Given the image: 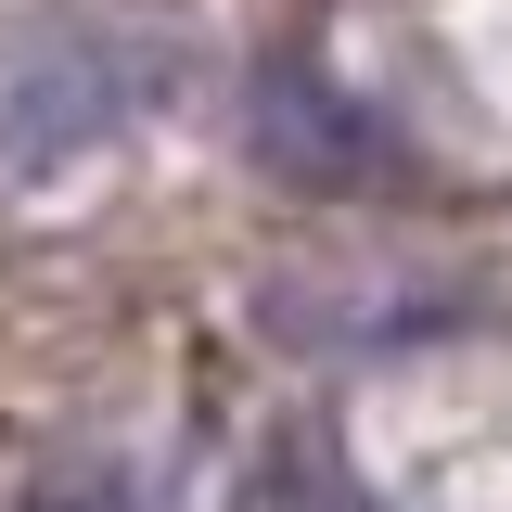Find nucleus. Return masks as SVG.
Masks as SVG:
<instances>
[{
	"instance_id": "7ed1b4c3",
	"label": "nucleus",
	"mask_w": 512,
	"mask_h": 512,
	"mask_svg": "<svg viewBox=\"0 0 512 512\" xmlns=\"http://www.w3.org/2000/svg\"><path fill=\"white\" fill-rule=\"evenodd\" d=\"M39 512H128L116 487H64V500H39Z\"/></svg>"
},
{
	"instance_id": "f03ea898",
	"label": "nucleus",
	"mask_w": 512,
	"mask_h": 512,
	"mask_svg": "<svg viewBox=\"0 0 512 512\" xmlns=\"http://www.w3.org/2000/svg\"><path fill=\"white\" fill-rule=\"evenodd\" d=\"M128 116V90L103 77V52H39V64H13V90H0V167H26V180H52L77 141H103V128Z\"/></svg>"
},
{
	"instance_id": "f257e3e1",
	"label": "nucleus",
	"mask_w": 512,
	"mask_h": 512,
	"mask_svg": "<svg viewBox=\"0 0 512 512\" xmlns=\"http://www.w3.org/2000/svg\"><path fill=\"white\" fill-rule=\"evenodd\" d=\"M256 154H269L282 180H320V192H333V180H384V167H397V141H384V128L359 116L320 64H269V77H256Z\"/></svg>"
}]
</instances>
